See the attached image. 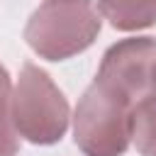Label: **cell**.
I'll use <instances>...</instances> for the list:
<instances>
[{
	"label": "cell",
	"instance_id": "1",
	"mask_svg": "<svg viewBox=\"0 0 156 156\" xmlns=\"http://www.w3.org/2000/svg\"><path fill=\"white\" fill-rule=\"evenodd\" d=\"M98 32L100 12L93 0H46L32 12L24 39L41 58L63 61L85 51Z\"/></svg>",
	"mask_w": 156,
	"mask_h": 156
},
{
	"label": "cell",
	"instance_id": "2",
	"mask_svg": "<svg viewBox=\"0 0 156 156\" xmlns=\"http://www.w3.org/2000/svg\"><path fill=\"white\" fill-rule=\"evenodd\" d=\"M132 107L134 102L93 80L78 100L73 117V139L85 156H122L132 141Z\"/></svg>",
	"mask_w": 156,
	"mask_h": 156
},
{
	"label": "cell",
	"instance_id": "3",
	"mask_svg": "<svg viewBox=\"0 0 156 156\" xmlns=\"http://www.w3.org/2000/svg\"><path fill=\"white\" fill-rule=\"evenodd\" d=\"M12 119L32 144H56L68 127V102L46 71L24 63L12 90Z\"/></svg>",
	"mask_w": 156,
	"mask_h": 156
},
{
	"label": "cell",
	"instance_id": "4",
	"mask_svg": "<svg viewBox=\"0 0 156 156\" xmlns=\"http://www.w3.org/2000/svg\"><path fill=\"white\" fill-rule=\"evenodd\" d=\"M95 78L132 102L141 100L156 90V39L134 37L112 44L105 51Z\"/></svg>",
	"mask_w": 156,
	"mask_h": 156
},
{
	"label": "cell",
	"instance_id": "5",
	"mask_svg": "<svg viewBox=\"0 0 156 156\" xmlns=\"http://www.w3.org/2000/svg\"><path fill=\"white\" fill-rule=\"evenodd\" d=\"M100 15L115 29L134 32L156 22V0H98Z\"/></svg>",
	"mask_w": 156,
	"mask_h": 156
},
{
	"label": "cell",
	"instance_id": "6",
	"mask_svg": "<svg viewBox=\"0 0 156 156\" xmlns=\"http://www.w3.org/2000/svg\"><path fill=\"white\" fill-rule=\"evenodd\" d=\"M132 141L141 156H156V90L132 107Z\"/></svg>",
	"mask_w": 156,
	"mask_h": 156
},
{
	"label": "cell",
	"instance_id": "7",
	"mask_svg": "<svg viewBox=\"0 0 156 156\" xmlns=\"http://www.w3.org/2000/svg\"><path fill=\"white\" fill-rule=\"evenodd\" d=\"M20 149V132L12 119V83L0 66V156H15Z\"/></svg>",
	"mask_w": 156,
	"mask_h": 156
}]
</instances>
